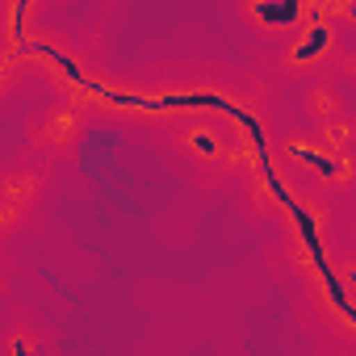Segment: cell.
<instances>
[{"instance_id": "1", "label": "cell", "mask_w": 356, "mask_h": 356, "mask_svg": "<svg viewBox=\"0 0 356 356\" xmlns=\"http://www.w3.org/2000/svg\"><path fill=\"white\" fill-rule=\"evenodd\" d=\"M168 147L172 155L189 163L202 181H218V176H231L243 163V143L231 126L214 122V118H181L168 130Z\"/></svg>"}, {"instance_id": "2", "label": "cell", "mask_w": 356, "mask_h": 356, "mask_svg": "<svg viewBox=\"0 0 356 356\" xmlns=\"http://www.w3.org/2000/svg\"><path fill=\"white\" fill-rule=\"evenodd\" d=\"M343 42H348V30H343V26L323 22V17H306L293 34H285V38L277 42L273 72H277L281 80L302 84V80L327 72L331 59H335V51H339Z\"/></svg>"}, {"instance_id": "3", "label": "cell", "mask_w": 356, "mask_h": 356, "mask_svg": "<svg viewBox=\"0 0 356 356\" xmlns=\"http://www.w3.org/2000/svg\"><path fill=\"white\" fill-rule=\"evenodd\" d=\"M84 134H88V118L72 101H47V105L30 109V118L22 126L26 151L38 155L42 163H67V159H76Z\"/></svg>"}, {"instance_id": "4", "label": "cell", "mask_w": 356, "mask_h": 356, "mask_svg": "<svg viewBox=\"0 0 356 356\" xmlns=\"http://www.w3.org/2000/svg\"><path fill=\"white\" fill-rule=\"evenodd\" d=\"M47 189H51V172L42 159L0 163V243H9L30 227V218L47 202Z\"/></svg>"}, {"instance_id": "5", "label": "cell", "mask_w": 356, "mask_h": 356, "mask_svg": "<svg viewBox=\"0 0 356 356\" xmlns=\"http://www.w3.org/2000/svg\"><path fill=\"white\" fill-rule=\"evenodd\" d=\"M285 163L306 176L314 189H331V193H343L348 181H352V155H335L318 143V134H293L285 138Z\"/></svg>"}, {"instance_id": "6", "label": "cell", "mask_w": 356, "mask_h": 356, "mask_svg": "<svg viewBox=\"0 0 356 356\" xmlns=\"http://www.w3.org/2000/svg\"><path fill=\"white\" fill-rule=\"evenodd\" d=\"M235 17L248 34L281 42L310 17V0H235Z\"/></svg>"}, {"instance_id": "7", "label": "cell", "mask_w": 356, "mask_h": 356, "mask_svg": "<svg viewBox=\"0 0 356 356\" xmlns=\"http://www.w3.org/2000/svg\"><path fill=\"white\" fill-rule=\"evenodd\" d=\"M298 113L310 130H323L339 118L352 113V101H348V84H339L331 72H318L310 80H302L298 88Z\"/></svg>"}, {"instance_id": "8", "label": "cell", "mask_w": 356, "mask_h": 356, "mask_svg": "<svg viewBox=\"0 0 356 356\" xmlns=\"http://www.w3.org/2000/svg\"><path fill=\"white\" fill-rule=\"evenodd\" d=\"M55 348V331L34 314V310H9L0 318V356H34V352H51Z\"/></svg>"}, {"instance_id": "9", "label": "cell", "mask_w": 356, "mask_h": 356, "mask_svg": "<svg viewBox=\"0 0 356 356\" xmlns=\"http://www.w3.org/2000/svg\"><path fill=\"white\" fill-rule=\"evenodd\" d=\"M352 130H356V122H352V113H348V118H339V122H331V126H323V130H314V134H318V143H323L327 151L352 155Z\"/></svg>"}, {"instance_id": "10", "label": "cell", "mask_w": 356, "mask_h": 356, "mask_svg": "<svg viewBox=\"0 0 356 356\" xmlns=\"http://www.w3.org/2000/svg\"><path fill=\"white\" fill-rule=\"evenodd\" d=\"M352 9L356 0H310V17H323V22H335V26H352Z\"/></svg>"}, {"instance_id": "11", "label": "cell", "mask_w": 356, "mask_h": 356, "mask_svg": "<svg viewBox=\"0 0 356 356\" xmlns=\"http://www.w3.org/2000/svg\"><path fill=\"white\" fill-rule=\"evenodd\" d=\"M13 92H17V67L9 59H0V105H9Z\"/></svg>"}, {"instance_id": "12", "label": "cell", "mask_w": 356, "mask_h": 356, "mask_svg": "<svg viewBox=\"0 0 356 356\" xmlns=\"http://www.w3.org/2000/svg\"><path fill=\"white\" fill-rule=\"evenodd\" d=\"M9 285V264H5V243H0V293H5Z\"/></svg>"}]
</instances>
